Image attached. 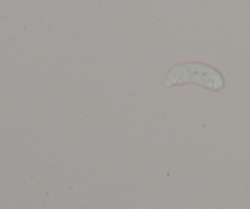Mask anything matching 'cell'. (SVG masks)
Masks as SVG:
<instances>
[{
	"mask_svg": "<svg viewBox=\"0 0 250 209\" xmlns=\"http://www.w3.org/2000/svg\"><path fill=\"white\" fill-rule=\"evenodd\" d=\"M188 83H194L210 91H220L224 88L225 78L214 66L194 61L173 66L165 80V86L167 88Z\"/></svg>",
	"mask_w": 250,
	"mask_h": 209,
	"instance_id": "6da1fadb",
	"label": "cell"
}]
</instances>
